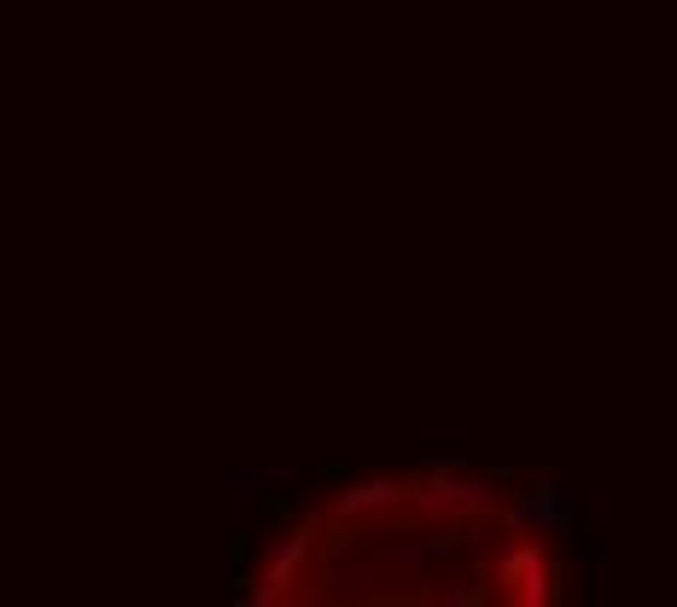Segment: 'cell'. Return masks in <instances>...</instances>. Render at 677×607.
Listing matches in <instances>:
<instances>
[{"label": "cell", "instance_id": "1", "mask_svg": "<svg viewBox=\"0 0 677 607\" xmlns=\"http://www.w3.org/2000/svg\"><path fill=\"white\" fill-rule=\"evenodd\" d=\"M403 491L385 479H368V484H351V491L339 497V514H362V509H380V502H398Z\"/></svg>", "mask_w": 677, "mask_h": 607}]
</instances>
